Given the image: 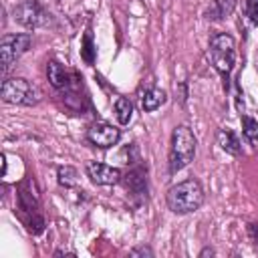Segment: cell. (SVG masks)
I'll use <instances>...</instances> for the list:
<instances>
[{"label":"cell","mask_w":258,"mask_h":258,"mask_svg":"<svg viewBox=\"0 0 258 258\" xmlns=\"http://www.w3.org/2000/svg\"><path fill=\"white\" fill-rule=\"evenodd\" d=\"M56 177H58V183H60L62 187H75V185H77V169L71 167V165L58 167Z\"/></svg>","instance_id":"cell-17"},{"label":"cell","mask_w":258,"mask_h":258,"mask_svg":"<svg viewBox=\"0 0 258 258\" xmlns=\"http://www.w3.org/2000/svg\"><path fill=\"white\" fill-rule=\"evenodd\" d=\"M81 56H83V60H85L87 64H93V62H95V46H93V36H91V32H87L85 38H83Z\"/></svg>","instance_id":"cell-18"},{"label":"cell","mask_w":258,"mask_h":258,"mask_svg":"<svg viewBox=\"0 0 258 258\" xmlns=\"http://www.w3.org/2000/svg\"><path fill=\"white\" fill-rule=\"evenodd\" d=\"M246 14L252 24H258V0H248L246 2Z\"/></svg>","instance_id":"cell-20"},{"label":"cell","mask_w":258,"mask_h":258,"mask_svg":"<svg viewBox=\"0 0 258 258\" xmlns=\"http://www.w3.org/2000/svg\"><path fill=\"white\" fill-rule=\"evenodd\" d=\"M115 115H117V121L121 125H127L131 121V117H133V105H131V101L127 97H119L115 101Z\"/></svg>","instance_id":"cell-15"},{"label":"cell","mask_w":258,"mask_h":258,"mask_svg":"<svg viewBox=\"0 0 258 258\" xmlns=\"http://www.w3.org/2000/svg\"><path fill=\"white\" fill-rule=\"evenodd\" d=\"M46 77L50 81V85L54 89H64L69 87V73L64 71V67L58 60H50L46 64Z\"/></svg>","instance_id":"cell-12"},{"label":"cell","mask_w":258,"mask_h":258,"mask_svg":"<svg viewBox=\"0 0 258 258\" xmlns=\"http://www.w3.org/2000/svg\"><path fill=\"white\" fill-rule=\"evenodd\" d=\"M87 173H89L91 181L97 185H113V183L121 181V171L117 167H111V165H105L99 161H89Z\"/></svg>","instance_id":"cell-8"},{"label":"cell","mask_w":258,"mask_h":258,"mask_svg":"<svg viewBox=\"0 0 258 258\" xmlns=\"http://www.w3.org/2000/svg\"><path fill=\"white\" fill-rule=\"evenodd\" d=\"M16 196H18V208L24 214H36L38 208V194H36V185L32 181V177H24L18 187H16Z\"/></svg>","instance_id":"cell-9"},{"label":"cell","mask_w":258,"mask_h":258,"mask_svg":"<svg viewBox=\"0 0 258 258\" xmlns=\"http://www.w3.org/2000/svg\"><path fill=\"white\" fill-rule=\"evenodd\" d=\"M210 60L214 64V69L224 77V87L228 89V75L234 69L236 62V44L234 38L230 34H214L210 38Z\"/></svg>","instance_id":"cell-3"},{"label":"cell","mask_w":258,"mask_h":258,"mask_svg":"<svg viewBox=\"0 0 258 258\" xmlns=\"http://www.w3.org/2000/svg\"><path fill=\"white\" fill-rule=\"evenodd\" d=\"M234 8H236V0H210L206 16L210 20H224L234 12Z\"/></svg>","instance_id":"cell-11"},{"label":"cell","mask_w":258,"mask_h":258,"mask_svg":"<svg viewBox=\"0 0 258 258\" xmlns=\"http://www.w3.org/2000/svg\"><path fill=\"white\" fill-rule=\"evenodd\" d=\"M242 131H244V137L254 147H258V121L248 115H242Z\"/></svg>","instance_id":"cell-16"},{"label":"cell","mask_w":258,"mask_h":258,"mask_svg":"<svg viewBox=\"0 0 258 258\" xmlns=\"http://www.w3.org/2000/svg\"><path fill=\"white\" fill-rule=\"evenodd\" d=\"M129 256H153V250L149 246H137L129 252Z\"/></svg>","instance_id":"cell-21"},{"label":"cell","mask_w":258,"mask_h":258,"mask_svg":"<svg viewBox=\"0 0 258 258\" xmlns=\"http://www.w3.org/2000/svg\"><path fill=\"white\" fill-rule=\"evenodd\" d=\"M196 155V137L187 125H177L171 133L169 145V173H177L194 161Z\"/></svg>","instance_id":"cell-2"},{"label":"cell","mask_w":258,"mask_h":258,"mask_svg":"<svg viewBox=\"0 0 258 258\" xmlns=\"http://www.w3.org/2000/svg\"><path fill=\"white\" fill-rule=\"evenodd\" d=\"M40 89L36 85H32L28 79L22 77H12L6 79L2 83V99L6 103L12 105H24V107H32L40 101Z\"/></svg>","instance_id":"cell-4"},{"label":"cell","mask_w":258,"mask_h":258,"mask_svg":"<svg viewBox=\"0 0 258 258\" xmlns=\"http://www.w3.org/2000/svg\"><path fill=\"white\" fill-rule=\"evenodd\" d=\"M125 181V187L133 194V196H145L147 194V175H145V169L143 167H135L131 171H127V175L123 177Z\"/></svg>","instance_id":"cell-10"},{"label":"cell","mask_w":258,"mask_h":258,"mask_svg":"<svg viewBox=\"0 0 258 258\" xmlns=\"http://www.w3.org/2000/svg\"><path fill=\"white\" fill-rule=\"evenodd\" d=\"M204 256H214V250H212V248H204V250L200 252V258H204Z\"/></svg>","instance_id":"cell-23"},{"label":"cell","mask_w":258,"mask_h":258,"mask_svg":"<svg viewBox=\"0 0 258 258\" xmlns=\"http://www.w3.org/2000/svg\"><path fill=\"white\" fill-rule=\"evenodd\" d=\"M28 230H30L32 234H40V232L44 230V220H42L38 214H32L30 220H28Z\"/></svg>","instance_id":"cell-19"},{"label":"cell","mask_w":258,"mask_h":258,"mask_svg":"<svg viewBox=\"0 0 258 258\" xmlns=\"http://www.w3.org/2000/svg\"><path fill=\"white\" fill-rule=\"evenodd\" d=\"M248 236H250V242H252L254 246H258V224H256V222L248 224Z\"/></svg>","instance_id":"cell-22"},{"label":"cell","mask_w":258,"mask_h":258,"mask_svg":"<svg viewBox=\"0 0 258 258\" xmlns=\"http://www.w3.org/2000/svg\"><path fill=\"white\" fill-rule=\"evenodd\" d=\"M204 204V189L198 179H185L167 189V206L175 214H191Z\"/></svg>","instance_id":"cell-1"},{"label":"cell","mask_w":258,"mask_h":258,"mask_svg":"<svg viewBox=\"0 0 258 258\" xmlns=\"http://www.w3.org/2000/svg\"><path fill=\"white\" fill-rule=\"evenodd\" d=\"M165 99H167V95H165V91H161V89H149V91H145V95L141 97V109L143 111H147V113H151V111H155V109H159L163 103H165Z\"/></svg>","instance_id":"cell-13"},{"label":"cell","mask_w":258,"mask_h":258,"mask_svg":"<svg viewBox=\"0 0 258 258\" xmlns=\"http://www.w3.org/2000/svg\"><path fill=\"white\" fill-rule=\"evenodd\" d=\"M32 42V36L30 34H6L2 40H0V56H2V73H6L12 62L28 50Z\"/></svg>","instance_id":"cell-6"},{"label":"cell","mask_w":258,"mask_h":258,"mask_svg":"<svg viewBox=\"0 0 258 258\" xmlns=\"http://www.w3.org/2000/svg\"><path fill=\"white\" fill-rule=\"evenodd\" d=\"M121 137V131L109 123H93L89 129H87V139L97 145V147H113Z\"/></svg>","instance_id":"cell-7"},{"label":"cell","mask_w":258,"mask_h":258,"mask_svg":"<svg viewBox=\"0 0 258 258\" xmlns=\"http://www.w3.org/2000/svg\"><path fill=\"white\" fill-rule=\"evenodd\" d=\"M218 145H220L226 153H230V155H240V153H242V145H240L238 137H236L232 131H228V129L218 131Z\"/></svg>","instance_id":"cell-14"},{"label":"cell","mask_w":258,"mask_h":258,"mask_svg":"<svg viewBox=\"0 0 258 258\" xmlns=\"http://www.w3.org/2000/svg\"><path fill=\"white\" fill-rule=\"evenodd\" d=\"M12 16L18 24L26 28H42L50 24V14L36 0H22L20 4L14 6Z\"/></svg>","instance_id":"cell-5"}]
</instances>
